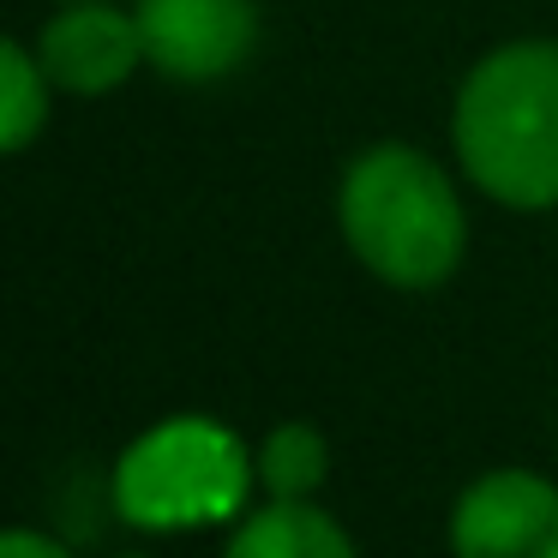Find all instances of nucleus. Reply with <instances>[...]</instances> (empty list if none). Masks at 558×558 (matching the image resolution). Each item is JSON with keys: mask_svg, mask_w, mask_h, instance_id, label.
Returning <instances> with one entry per match:
<instances>
[{"mask_svg": "<svg viewBox=\"0 0 558 558\" xmlns=\"http://www.w3.org/2000/svg\"><path fill=\"white\" fill-rule=\"evenodd\" d=\"M337 234L373 282L397 294H433L469 258V205L433 150L409 138H373L337 174Z\"/></svg>", "mask_w": 558, "mask_h": 558, "instance_id": "obj_1", "label": "nucleus"}, {"mask_svg": "<svg viewBox=\"0 0 558 558\" xmlns=\"http://www.w3.org/2000/svg\"><path fill=\"white\" fill-rule=\"evenodd\" d=\"M457 174L498 210H558V37L493 43L450 97Z\"/></svg>", "mask_w": 558, "mask_h": 558, "instance_id": "obj_2", "label": "nucleus"}, {"mask_svg": "<svg viewBox=\"0 0 558 558\" xmlns=\"http://www.w3.org/2000/svg\"><path fill=\"white\" fill-rule=\"evenodd\" d=\"M258 486L246 438L217 414H162L109 469L114 517L138 534H186L241 522Z\"/></svg>", "mask_w": 558, "mask_h": 558, "instance_id": "obj_3", "label": "nucleus"}, {"mask_svg": "<svg viewBox=\"0 0 558 558\" xmlns=\"http://www.w3.org/2000/svg\"><path fill=\"white\" fill-rule=\"evenodd\" d=\"M145 66L169 85H222L258 54V0H133Z\"/></svg>", "mask_w": 558, "mask_h": 558, "instance_id": "obj_4", "label": "nucleus"}, {"mask_svg": "<svg viewBox=\"0 0 558 558\" xmlns=\"http://www.w3.org/2000/svg\"><path fill=\"white\" fill-rule=\"evenodd\" d=\"M450 558H558V481L541 469H486L450 505Z\"/></svg>", "mask_w": 558, "mask_h": 558, "instance_id": "obj_5", "label": "nucleus"}, {"mask_svg": "<svg viewBox=\"0 0 558 558\" xmlns=\"http://www.w3.org/2000/svg\"><path fill=\"white\" fill-rule=\"evenodd\" d=\"M31 49L61 97H114L145 73L133 0H61L31 31Z\"/></svg>", "mask_w": 558, "mask_h": 558, "instance_id": "obj_6", "label": "nucleus"}, {"mask_svg": "<svg viewBox=\"0 0 558 558\" xmlns=\"http://www.w3.org/2000/svg\"><path fill=\"white\" fill-rule=\"evenodd\" d=\"M222 558H361V546L313 498H265L241 522H229Z\"/></svg>", "mask_w": 558, "mask_h": 558, "instance_id": "obj_7", "label": "nucleus"}, {"mask_svg": "<svg viewBox=\"0 0 558 558\" xmlns=\"http://www.w3.org/2000/svg\"><path fill=\"white\" fill-rule=\"evenodd\" d=\"M54 121V78L43 73L31 37L0 43V150L25 157Z\"/></svg>", "mask_w": 558, "mask_h": 558, "instance_id": "obj_8", "label": "nucleus"}, {"mask_svg": "<svg viewBox=\"0 0 558 558\" xmlns=\"http://www.w3.org/2000/svg\"><path fill=\"white\" fill-rule=\"evenodd\" d=\"M265 498H313L330 481V438L313 421H277L253 450Z\"/></svg>", "mask_w": 558, "mask_h": 558, "instance_id": "obj_9", "label": "nucleus"}, {"mask_svg": "<svg viewBox=\"0 0 558 558\" xmlns=\"http://www.w3.org/2000/svg\"><path fill=\"white\" fill-rule=\"evenodd\" d=\"M0 558H73V546L54 541L49 529H31V522H19V529L0 534Z\"/></svg>", "mask_w": 558, "mask_h": 558, "instance_id": "obj_10", "label": "nucleus"}, {"mask_svg": "<svg viewBox=\"0 0 558 558\" xmlns=\"http://www.w3.org/2000/svg\"><path fill=\"white\" fill-rule=\"evenodd\" d=\"M121 558H150V553H121Z\"/></svg>", "mask_w": 558, "mask_h": 558, "instance_id": "obj_11", "label": "nucleus"}, {"mask_svg": "<svg viewBox=\"0 0 558 558\" xmlns=\"http://www.w3.org/2000/svg\"><path fill=\"white\" fill-rule=\"evenodd\" d=\"M49 7H61V0H49Z\"/></svg>", "mask_w": 558, "mask_h": 558, "instance_id": "obj_12", "label": "nucleus"}]
</instances>
